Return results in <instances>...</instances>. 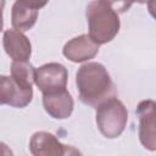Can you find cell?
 Masks as SVG:
<instances>
[{"mask_svg": "<svg viewBox=\"0 0 156 156\" xmlns=\"http://www.w3.org/2000/svg\"><path fill=\"white\" fill-rule=\"evenodd\" d=\"M95 119L100 133L107 139H115L127 126L128 111L121 100L112 96L96 107Z\"/></svg>", "mask_w": 156, "mask_h": 156, "instance_id": "cell-3", "label": "cell"}, {"mask_svg": "<svg viewBox=\"0 0 156 156\" xmlns=\"http://www.w3.org/2000/svg\"><path fill=\"white\" fill-rule=\"evenodd\" d=\"M2 46L5 52L13 61H28L32 55V44L29 39L18 29H6L2 35Z\"/></svg>", "mask_w": 156, "mask_h": 156, "instance_id": "cell-10", "label": "cell"}, {"mask_svg": "<svg viewBox=\"0 0 156 156\" xmlns=\"http://www.w3.org/2000/svg\"><path fill=\"white\" fill-rule=\"evenodd\" d=\"M111 9H113L117 13H124L130 9L134 0H102Z\"/></svg>", "mask_w": 156, "mask_h": 156, "instance_id": "cell-13", "label": "cell"}, {"mask_svg": "<svg viewBox=\"0 0 156 156\" xmlns=\"http://www.w3.org/2000/svg\"><path fill=\"white\" fill-rule=\"evenodd\" d=\"M37 9L27 5L22 0H16L11 9V24L15 29L21 32L29 30L37 22L38 18Z\"/></svg>", "mask_w": 156, "mask_h": 156, "instance_id": "cell-11", "label": "cell"}, {"mask_svg": "<svg viewBox=\"0 0 156 156\" xmlns=\"http://www.w3.org/2000/svg\"><path fill=\"white\" fill-rule=\"evenodd\" d=\"M89 35L99 44H107L119 32L118 13L102 0H93L85 10Z\"/></svg>", "mask_w": 156, "mask_h": 156, "instance_id": "cell-2", "label": "cell"}, {"mask_svg": "<svg viewBox=\"0 0 156 156\" xmlns=\"http://www.w3.org/2000/svg\"><path fill=\"white\" fill-rule=\"evenodd\" d=\"M147 10H149V13L156 20V0L147 1Z\"/></svg>", "mask_w": 156, "mask_h": 156, "instance_id": "cell-15", "label": "cell"}, {"mask_svg": "<svg viewBox=\"0 0 156 156\" xmlns=\"http://www.w3.org/2000/svg\"><path fill=\"white\" fill-rule=\"evenodd\" d=\"M22 1L26 2L27 5L32 6V7L37 9V10H40L41 7H44L49 2V0H22Z\"/></svg>", "mask_w": 156, "mask_h": 156, "instance_id": "cell-14", "label": "cell"}, {"mask_svg": "<svg viewBox=\"0 0 156 156\" xmlns=\"http://www.w3.org/2000/svg\"><path fill=\"white\" fill-rule=\"evenodd\" d=\"M139 119L138 135L141 145L149 151H156V101L143 100L136 106Z\"/></svg>", "mask_w": 156, "mask_h": 156, "instance_id": "cell-4", "label": "cell"}, {"mask_svg": "<svg viewBox=\"0 0 156 156\" xmlns=\"http://www.w3.org/2000/svg\"><path fill=\"white\" fill-rule=\"evenodd\" d=\"M33 99V88L17 83L11 76L0 77V102L16 108H23Z\"/></svg>", "mask_w": 156, "mask_h": 156, "instance_id": "cell-6", "label": "cell"}, {"mask_svg": "<svg viewBox=\"0 0 156 156\" xmlns=\"http://www.w3.org/2000/svg\"><path fill=\"white\" fill-rule=\"evenodd\" d=\"M99 52V44L89 35L82 34L68 40L63 49V56L72 62H84L94 58Z\"/></svg>", "mask_w": 156, "mask_h": 156, "instance_id": "cell-7", "label": "cell"}, {"mask_svg": "<svg viewBox=\"0 0 156 156\" xmlns=\"http://www.w3.org/2000/svg\"><path fill=\"white\" fill-rule=\"evenodd\" d=\"M43 106L46 113L55 119L68 118L74 108V101L67 89L43 94Z\"/></svg>", "mask_w": 156, "mask_h": 156, "instance_id": "cell-8", "label": "cell"}, {"mask_svg": "<svg viewBox=\"0 0 156 156\" xmlns=\"http://www.w3.org/2000/svg\"><path fill=\"white\" fill-rule=\"evenodd\" d=\"M149 0H134V2H138V4H145Z\"/></svg>", "mask_w": 156, "mask_h": 156, "instance_id": "cell-16", "label": "cell"}, {"mask_svg": "<svg viewBox=\"0 0 156 156\" xmlns=\"http://www.w3.org/2000/svg\"><path fill=\"white\" fill-rule=\"evenodd\" d=\"M67 79V68L57 62L45 63L35 71V84L43 94L66 89Z\"/></svg>", "mask_w": 156, "mask_h": 156, "instance_id": "cell-5", "label": "cell"}, {"mask_svg": "<svg viewBox=\"0 0 156 156\" xmlns=\"http://www.w3.org/2000/svg\"><path fill=\"white\" fill-rule=\"evenodd\" d=\"M76 85L79 100L84 105L95 108L116 95L115 84L107 69L99 62L82 65L76 73Z\"/></svg>", "mask_w": 156, "mask_h": 156, "instance_id": "cell-1", "label": "cell"}, {"mask_svg": "<svg viewBox=\"0 0 156 156\" xmlns=\"http://www.w3.org/2000/svg\"><path fill=\"white\" fill-rule=\"evenodd\" d=\"M37 68L28 61H12L11 77L20 84L32 88L35 83Z\"/></svg>", "mask_w": 156, "mask_h": 156, "instance_id": "cell-12", "label": "cell"}, {"mask_svg": "<svg viewBox=\"0 0 156 156\" xmlns=\"http://www.w3.org/2000/svg\"><path fill=\"white\" fill-rule=\"evenodd\" d=\"M29 151L34 156H61L69 154L67 145L49 132H35L29 140Z\"/></svg>", "mask_w": 156, "mask_h": 156, "instance_id": "cell-9", "label": "cell"}]
</instances>
